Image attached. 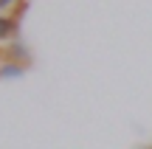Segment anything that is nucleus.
Wrapping results in <instances>:
<instances>
[{"instance_id": "obj_2", "label": "nucleus", "mask_w": 152, "mask_h": 149, "mask_svg": "<svg viewBox=\"0 0 152 149\" xmlns=\"http://www.w3.org/2000/svg\"><path fill=\"white\" fill-rule=\"evenodd\" d=\"M11 31H14V20H9V17H0V39H6Z\"/></svg>"}, {"instance_id": "obj_3", "label": "nucleus", "mask_w": 152, "mask_h": 149, "mask_svg": "<svg viewBox=\"0 0 152 149\" xmlns=\"http://www.w3.org/2000/svg\"><path fill=\"white\" fill-rule=\"evenodd\" d=\"M9 3H14V0H0V9H6Z\"/></svg>"}, {"instance_id": "obj_1", "label": "nucleus", "mask_w": 152, "mask_h": 149, "mask_svg": "<svg viewBox=\"0 0 152 149\" xmlns=\"http://www.w3.org/2000/svg\"><path fill=\"white\" fill-rule=\"evenodd\" d=\"M6 76H23V68L14 65V62H9V65L0 68V79H6Z\"/></svg>"}]
</instances>
